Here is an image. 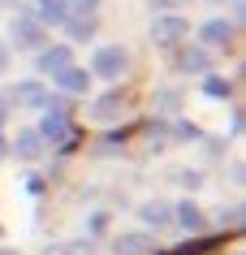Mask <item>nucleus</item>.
<instances>
[{
    "label": "nucleus",
    "instance_id": "1",
    "mask_svg": "<svg viewBox=\"0 0 246 255\" xmlns=\"http://www.w3.org/2000/svg\"><path fill=\"white\" fill-rule=\"evenodd\" d=\"M125 65H130L125 48H99L95 52V74H104V78H117Z\"/></svg>",
    "mask_w": 246,
    "mask_h": 255
},
{
    "label": "nucleus",
    "instance_id": "2",
    "mask_svg": "<svg viewBox=\"0 0 246 255\" xmlns=\"http://www.w3.org/2000/svg\"><path fill=\"white\" fill-rule=\"evenodd\" d=\"M13 39L22 43V48H39V43H43V26H39V22H30V17H17V22H13Z\"/></svg>",
    "mask_w": 246,
    "mask_h": 255
},
{
    "label": "nucleus",
    "instance_id": "3",
    "mask_svg": "<svg viewBox=\"0 0 246 255\" xmlns=\"http://www.w3.org/2000/svg\"><path fill=\"white\" fill-rule=\"evenodd\" d=\"M39 138H65V143H74V126H69V121L61 117V113H48V117H43Z\"/></svg>",
    "mask_w": 246,
    "mask_h": 255
},
{
    "label": "nucleus",
    "instance_id": "4",
    "mask_svg": "<svg viewBox=\"0 0 246 255\" xmlns=\"http://www.w3.org/2000/svg\"><path fill=\"white\" fill-rule=\"evenodd\" d=\"M181 35H186V22H181V17H160V22H156V39L160 43H177Z\"/></svg>",
    "mask_w": 246,
    "mask_h": 255
},
{
    "label": "nucleus",
    "instance_id": "5",
    "mask_svg": "<svg viewBox=\"0 0 246 255\" xmlns=\"http://www.w3.org/2000/svg\"><path fill=\"white\" fill-rule=\"evenodd\" d=\"M65 65H69V48H48L39 56V69H48V74H61Z\"/></svg>",
    "mask_w": 246,
    "mask_h": 255
},
{
    "label": "nucleus",
    "instance_id": "6",
    "mask_svg": "<svg viewBox=\"0 0 246 255\" xmlns=\"http://www.w3.org/2000/svg\"><path fill=\"white\" fill-rule=\"evenodd\" d=\"M229 39H233V26H229V22H207V26H203V43H216V48H225Z\"/></svg>",
    "mask_w": 246,
    "mask_h": 255
},
{
    "label": "nucleus",
    "instance_id": "7",
    "mask_svg": "<svg viewBox=\"0 0 246 255\" xmlns=\"http://www.w3.org/2000/svg\"><path fill=\"white\" fill-rule=\"evenodd\" d=\"M61 87H65V91H86V74H82V69H74V65H65L61 69Z\"/></svg>",
    "mask_w": 246,
    "mask_h": 255
},
{
    "label": "nucleus",
    "instance_id": "8",
    "mask_svg": "<svg viewBox=\"0 0 246 255\" xmlns=\"http://www.w3.org/2000/svg\"><path fill=\"white\" fill-rule=\"evenodd\" d=\"M173 216H177V221H181V225H186V229L203 225V212H199L194 203H177V208H173Z\"/></svg>",
    "mask_w": 246,
    "mask_h": 255
},
{
    "label": "nucleus",
    "instance_id": "9",
    "mask_svg": "<svg viewBox=\"0 0 246 255\" xmlns=\"http://www.w3.org/2000/svg\"><path fill=\"white\" fill-rule=\"evenodd\" d=\"M143 216H147L151 225H164V221H173V208H164V203H147Z\"/></svg>",
    "mask_w": 246,
    "mask_h": 255
},
{
    "label": "nucleus",
    "instance_id": "10",
    "mask_svg": "<svg viewBox=\"0 0 246 255\" xmlns=\"http://www.w3.org/2000/svg\"><path fill=\"white\" fill-rule=\"evenodd\" d=\"M69 9L61 4V0H43V22H65Z\"/></svg>",
    "mask_w": 246,
    "mask_h": 255
},
{
    "label": "nucleus",
    "instance_id": "11",
    "mask_svg": "<svg viewBox=\"0 0 246 255\" xmlns=\"http://www.w3.org/2000/svg\"><path fill=\"white\" fill-rule=\"evenodd\" d=\"M117 251H121V255H134V251H147V238H143V234H130V238H121V242H117Z\"/></svg>",
    "mask_w": 246,
    "mask_h": 255
},
{
    "label": "nucleus",
    "instance_id": "12",
    "mask_svg": "<svg viewBox=\"0 0 246 255\" xmlns=\"http://www.w3.org/2000/svg\"><path fill=\"white\" fill-rule=\"evenodd\" d=\"M39 147H43V138L35 134V130H26V134L17 138V151H22V156H35V151H39Z\"/></svg>",
    "mask_w": 246,
    "mask_h": 255
},
{
    "label": "nucleus",
    "instance_id": "13",
    "mask_svg": "<svg viewBox=\"0 0 246 255\" xmlns=\"http://www.w3.org/2000/svg\"><path fill=\"white\" fill-rule=\"evenodd\" d=\"M177 65H181V69H203V65H207V56L194 48V52H181V56H177Z\"/></svg>",
    "mask_w": 246,
    "mask_h": 255
},
{
    "label": "nucleus",
    "instance_id": "14",
    "mask_svg": "<svg viewBox=\"0 0 246 255\" xmlns=\"http://www.w3.org/2000/svg\"><path fill=\"white\" fill-rule=\"evenodd\" d=\"M17 100H22V104H43V87H17Z\"/></svg>",
    "mask_w": 246,
    "mask_h": 255
},
{
    "label": "nucleus",
    "instance_id": "15",
    "mask_svg": "<svg viewBox=\"0 0 246 255\" xmlns=\"http://www.w3.org/2000/svg\"><path fill=\"white\" fill-rule=\"evenodd\" d=\"M74 39H91V30H95V22H91V17H82V22H74Z\"/></svg>",
    "mask_w": 246,
    "mask_h": 255
},
{
    "label": "nucleus",
    "instance_id": "16",
    "mask_svg": "<svg viewBox=\"0 0 246 255\" xmlns=\"http://www.w3.org/2000/svg\"><path fill=\"white\" fill-rule=\"evenodd\" d=\"M65 9H69V17H74V13H91L95 0H65Z\"/></svg>",
    "mask_w": 246,
    "mask_h": 255
},
{
    "label": "nucleus",
    "instance_id": "17",
    "mask_svg": "<svg viewBox=\"0 0 246 255\" xmlns=\"http://www.w3.org/2000/svg\"><path fill=\"white\" fill-rule=\"evenodd\" d=\"M203 87H207V91H212V95H225V91H229V87H225V82H220V78H207Z\"/></svg>",
    "mask_w": 246,
    "mask_h": 255
},
{
    "label": "nucleus",
    "instance_id": "18",
    "mask_svg": "<svg viewBox=\"0 0 246 255\" xmlns=\"http://www.w3.org/2000/svg\"><path fill=\"white\" fill-rule=\"evenodd\" d=\"M4 61H9V52H4V48H0V69H4Z\"/></svg>",
    "mask_w": 246,
    "mask_h": 255
},
{
    "label": "nucleus",
    "instance_id": "19",
    "mask_svg": "<svg viewBox=\"0 0 246 255\" xmlns=\"http://www.w3.org/2000/svg\"><path fill=\"white\" fill-rule=\"evenodd\" d=\"M0 156H4V143H0Z\"/></svg>",
    "mask_w": 246,
    "mask_h": 255
},
{
    "label": "nucleus",
    "instance_id": "20",
    "mask_svg": "<svg viewBox=\"0 0 246 255\" xmlns=\"http://www.w3.org/2000/svg\"><path fill=\"white\" fill-rule=\"evenodd\" d=\"M0 255H13V251H0Z\"/></svg>",
    "mask_w": 246,
    "mask_h": 255
}]
</instances>
